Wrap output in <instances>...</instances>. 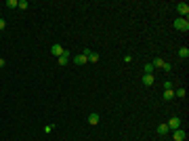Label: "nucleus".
I'll return each instance as SVG.
<instances>
[{
	"mask_svg": "<svg viewBox=\"0 0 189 141\" xmlns=\"http://www.w3.org/2000/svg\"><path fill=\"white\" fill-rule=\"evenodd\" d=\"M4 65H6V61H4V59L0 57V68H4Z\"/></svg>",
	"mask_w": 189,
	"mask_h": 141,
	"instance_id": "21",
	"label": "nucleus"
},
{
	"mask_svg": "<svg viewBox=\"0 0 189 141\" xmlns=\"http://www.w3.org/2000/svg\"><path fill=\"white\" fill-rule=\"evenodd\" d=\"M179 57H183V59L189 57V48L187 47H181V48H179Z\"/></svg>",
	"mask_w": 189,
	"mask_h": 141,
	"instance_id": "12",
	"label": "nucleus"
},
{
	"mask_svg": "<svg viewBox=\"0 0 189 141\" xmlns=\"http://www.w3.org/2000/svg\"><path fill=\"white\" fill-rule=\"evenodd\" d=\"M88 61H93V63H97V61H99V55H97V53H93V51H90V53H88Z\"/></svg>",
	"mask_w": 189,
	"mask_h": 141,
	"instance_id": "15",
	"label": "nucleus"
},
{
	"mask_svg": "<svg viewBox=\"0 0 189 141\" xmlns=\"http://www.w3.org/2000/svg\"><path fill=\"white\" fill-rule=\"evenodd\" d=\"M86 61H88V59H86V55H76V57H74V63H76V65H84V63H86Z\"/></svg>",
	"mask_w": 189,
	"mask_h": 141,
	"instance_id": "8",
	"label": "nucleus"
},
{
	"mask_svg": "<svg viewBox=\"0 0 189 141\" xmlns=\"http://www.w3.org/2000/svg\"><path fill=\"white\" fill-rule=\"evenodd\" d=\"M177 11H179V15H181L183 19H187V15H189V4H187V2H179V4H177Z\"/></svg>",
	"mask_w": 189,
	"mask_h": 141,
	"instance_id": "3",
	"label": "nucleus"
},
{
	"mask_svg": "<svg viewBox=\"0 0 189 141\" xmlns=\"http://www.w3.org/2000/svg\"><path fill=\"white\" fill-rule=\"evenodd\" d=\"M143 70H145V74H154V65H151V63H145Z\"/></svg>",
	"mask_w": 189,
	"mask_h": 141,
	"instance_id": "18",
	"label": "nucleus"
},
{
	"mask_svg": "<svg viewBox=\"0 0 189 141\" xmlns=\"http://www.w3.org/2000/svg\"><path fill=\"white\" fill-rule=\"evenodd\" d=\"M168 89H172V82H170V80H166V82H164V91H168Z\"/></svg>",
	"mask_w": 189,
	"mask_h": 141,
	"instance_id": "19",
	"label": "nucleus"
},
{
	"mask_svg": "<svg viewBox=\"0 0 189 141\" xmlns=\"http://www.w3.org/2000/svg\"><path fill=\"white\" fill-rule=\"evenodd\" d=\"M4 27H6V21H4V19H2V17H0V32H2V30H4Z\"/></svg>",
	"mask_w": 189,
	"mask_h": 141,
	"instance_id": "20",
	"label": "nucleus"
},
{
	"mask_svg": "<svg viewBox=\"0 0 189 141\" xmlns=\"http://www.w3.org/2000/svg\"><path fill=\"white\" fill-rule=\"evenodd\" d=\"M185 137H187V133H185L183 129H177V131H175V139H172V141H183Z\"/></svg>",
	"mask_w": 189,
	"mask_h": 141,
	"instance_id": "6",
	"label": "nucleus"
},
{
	"mask_svg": "<svg viewBox=\"0 0 189 141\" xmlns=\"http://www.w3.org/2000/svg\"><path fill=\"white\" fill-rule=\"evenodd\" d=\"M27 6H30V4H27V0H19V2H17V9H19V11H25Z\"/></svg>",
	"mask_w": 189,
	"mask_h": 141,
	"instance_id": "14",
	"label": "nucleus"
},
{
	"mask_svg": "<svg viewBox=\"0 0 189 141\" xmlns=\"http://www.w3.org/2000/svg\"><path fill=\"white\" fill-rule=\"evenodd\" d=\"M99 120H101L99 114H90V116H88V124H99Z\"/></svg>",
	"mask_w": 189,
	"mask_h": 141,
	"instance_id": "10",
	"label": "nucleus"
},
{
	"mask_svg": "<svg viewBox=\"0 0 189 141\" xmlns=\"http://www.w3.org/2000/svg\"><path fill=\"white\" fill-rule=\"evenodd\" d=\"M57 61H59V65H67V61H70V53H67V51H63Z\"/></svg>",
	"mask_w": 189,
	"mask_h": 141,
	"instance_id": "5",
	"label": "nucleus"
},
{
	"mask_svg": "<svg viewBox=\"0 0 189 141\" xmlns=\"http://www.w3.org/2000/svg\"><path fill=\"white\" fill-rule=\"evenodd\" d=\"M164 99H166V101L175 99V91H172V89H168V91H164Z\"/></svg>",
	"mask_w": 189,
	"mask_h": 141,
	"instance_id": "13",
	"label": "nucleus"
},
{
	"mask_svg": "<svg viewBox=\"0 0 189 141\" xmlns=\"http://www.w3.org/2000/svg\"><path fill=\"white\" fill-rule=\"evenodd\" d=\"M151 65H154V68H162L164 72H170V68H172V65H170V63H166V61H164L162 57H155Z\"/></svg>",
	"mask_w": 189,
	"mask_h": 141,
	"instance_id": "2",
	"label": "nucleus"
},
{
	"mask_svg": "<svg viewBox=\"0 0 189 141\" xmlns=\"http://www.w3.org/2000/svg\"><path fill=\"white\" fill-rule=\"evenodd\" d=\"M168 129H170V131L181 129V118H179V116H172L170 120H168Z\"/></svg>",
	"mask_w": 189,
	"mask_h": 141,
	"instance_id": "4",
	"label": "nucleus"
},
{
	"mask_svg": "<svg viewBox=\"0 0 189 141\" xmlns=\"http://www.w3.org/2000/svg\"><path fill=\"white\" fill-rule=\"evenodd\" d=\"M154 82H155L154 74H145V76H143V84H145V86H151Z\"/></svg>",
	"mask_w": 189,
	"mask_h": 141,
	"instance_id": "7",
	"label": "nucleus"
},
{
	"mask_svg": "<svg viewBox=\"0 0 189 141\" xmlns=\"http://www.w3.org/2000/svg\"><path fill=\"white\" fill-rule=\"evenodd\" d=\"M6 9H17V0H6Z\"/></svg>",
	"mask_w": 189,
	"mask_h": 141,
	"instance_id": "16",
	"label": "nucleus"
},
{
	"mask_svg": "<svg viewBox=\"0 0 189 141\" xmlns=\"http://www.w3.org/2000/svg\"><path fill=\"white\" fill-rule=\"evenodd\" d=\"M175 30H179V32H189V21L187 19H183V17H179V19H175Z\"/></svg>",
	"mask_w": 189,
	"mask_h": 141,
	"instance_id": "1",
	"label": "nucleus"
},
{
	"mask_svg": "<svg viewBox=\"0 0 189 141\" xmlns=\"http://www.w3.org/2000/svg\"><path fill=\"white\" fill-rule=\"evenodd\" d=\"M168 124H158V135H166V133H168Z\"/></svg>",
	"mask_w": 189,
	"mask_h": 141,
	"instance_id": "11",
	"label": "nucleus"
},
{
	"mask_svg": "<svg viewBox=\"0 0 189 141\" xmlns=\"http://www.w3.org/2000/svg\"><path fill=\"white\" fill-rule=\"evenodd\" d=\"M50 53H53L55 57H59L61 53H63V47H61V44H53V47H50Z\"/></svg>",
	"mask_w": 189,
	"mask_h": 141,
	"instance_id": "9",
	"label": "nucleus"
},
{
	"mask_svg": "<svg viewBox=\"0 0 189 141\" xmlns=\"http://www.w3.org/2000/svg\"><path fill=\"white\" fill-rule=\"evenodd\" d=\"M185 95H187V91H185V89H179V91H175V97H181V99H183Z\"/></svg>",
	"mask_w": 189,
	"mask_h": 141,
	"instance_id": "17",
	"label": "nucleus"
}]
</instances>
